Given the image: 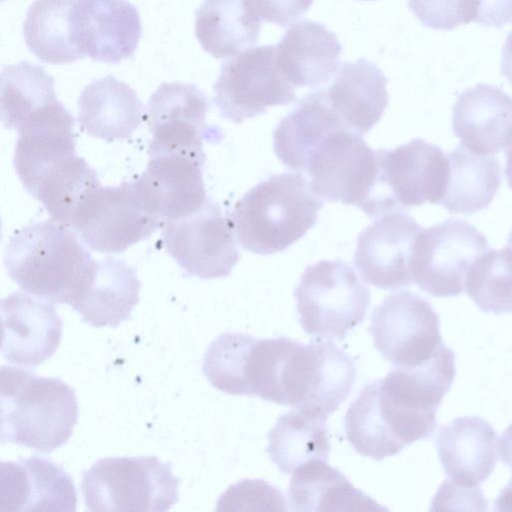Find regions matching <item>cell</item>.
Listing matches in <instances>:
<instances>
[{
  "instance_id": "cell-1",
  "label": "cell",
  "mask_w": 512,
  "mask_h": 512,
  "mask_svg": "<svg viewBox=\"0 0 512 512\" xmlns=\"http://www.w3.org/2000/svg\"><path fill=\"white\" fill-rule=\"evenodd\" d=\"M4 265L23 291L72 307L88 284L95 260L67 226L53 220L16 231L5 248Z\"/></svg>"
},
{
  "instance_id": "cell-2",
  "label": "cell",
  "mask_w": 512,
  "mask_h": 512,
  "mask_svg": "<svg viewBox=\"0 0 512 512\" xmlns=\"http://www.w3.org/2000/svg\"><path fill=\"white\" fill-rule=\"evenodd\" d=\"M2 443L42 453L64 445L78 420L74 390L58 378L11 366L0 370Z\"/></svg>"
},
{
  "instance_id": "cell-3",
  "label": "cell",
  "mask_w": 512,
  "mask_h": 512,
  "mask_svg": "<svg viewBox=\"0 0 512 512\" xmlns=\"http://www.w3.org/2000/svg\"><path fill=\"white\" fill-rule=\"evenodd\" d=\"M322 207L301 173L273 174L236 202L230 219L245 250L269 255L303 237Z\"/></svg>"
},
{
  "instance_id": "cell-4",
  "label": "cell",
  "mask_w": 512,
  "mask_h": 512,
  "mask_svg": "<svg viewBox=\"0 0 512 512\" xmlns=\"http://www.w3.org/2000/svg\"><path fill=\"white\" fill-rule=\"evenodd\" d=\"M179 483L156 456L107 457L83 472L81 488L89 511H168Z\"/></svg>"
},
{
  "instance_id": "cell-5",
  "label": "cell",
  "mask_w": 512,
  "mask_h": 512,
  "mask_svg": "<svg viewBox=\"0 0 512 512\" xmlns=\"http://www.w3.org/2000/svg\"><path fill=\"white\" fill-rule=\"evenodd\" d=\"M303 330L315 337L343 340L360 324L370 305V290L339 260L308 266L294 290Z\"/></svg>"
},
{
  "instance_id": "cell-6",
  "label": "cell",
  "mask_w": 512,
  "mask_h": 512,
  "mask_svg": "<svg viewBox=\"0 0 512 512\" xmlns=\"http://www.w3.org/2000/svg\"><path fill=\"white\" fill-rule=\"evenodd\" d=\"M354 360L330 340L294 341L280 376V403L324 419L350 394Z\"/></svg>"
},
{
  "instance_id": "cell-7",
  "label": "cell",
  "mask_w": 512,
  "mask_h": 512,
  "mask_svg": "<svg viewBox=\"0 0 512 512\" xmlns=\"http://www.w3.org/2000/svg\"><path fill=\"white\" fill-rule=\"evenodd\" d=\"M378 173L363 211L369 216L440 204L449 178L447 154L423 139H412L391 150H376Z\"/></svg>"
},
{
  "instance_id": "cell-8",
  "label": "cell",
  "mask_w": 512,
  "mask_h": 512,
  "mask_svg": "<svg viewBox=\"0 0 512 512\" xmlns=\"http://www.w3.org/2000/svg\"><path fill=\"white\" fill-rule=\"evenodd\" d=\"M162 221L151 210L138 182L97 186L74 210L69 227L92 250L121 253L152 234Z\"/></svg>"
},
{
  "instance_id": "cell-9",
  "label": "cell",
  "mask_w": 512,
  "mask_h": 512,
  "mask_svg": "<svg viewBox=\"0 0 512 512\" xmlns=\"http://www.w3.org/2000/svg\"><path fill=\"white\" fill-rule=\"evenodd\" d=\"M488 250L484 234L465 220L451 218L421 229L410 262L413 282L435 297L459 295L470 267Z\"/></svg>"
},
{
  "instance_id": "cell-10",
  "label": "cell",
  "mask_w": 512,
  "mask_h": 512,
  "mask_svg": "<svg viewBox=\"0 0 512 512\" xmlns=\"http://www.w3.org/2000/svg\"><path fill=\"white\" fill-rule=\"evenodd\" d=\"M304 172L319 198L355 205L363 210L378 173L376 151L359 134L338 127L314 146Z\"/></svg>"
},
{
  "instance_id": "cell-11",
  "label": "cell",
  "mask_w": 512,
  "mask_h": 512,
  "mask_svg": "<svg viewBox=\"0 0 512 512\" xmlns=\"http://www.w3.org/2000/svg\"><path fill=\"white\" fill-rule=\"evenodd\" d=\"M369 330L376 349L394 367L422 365L445 344L433 307L407 290L384 298L371 315Z\"/></svg>"
},
{
  "instance_id": "cell-12",
  "label": "cell",
  "mask_w": 512,
  "mask_h": 512,
  "mask_svg": "<svg viewBox=\"0 0 512 512\" xmlns=\"http://www.w3.org/2000/svg\"><path fill=\"white\" fill-rule=\"evenodd\" d=\"M276 45L249 48L225 61L214 85V103L220 115L234 123L266 112L270 106L296 100L275 59Z\"/></svg>"
},
{
  "instance_id": "cell-13",
  "label": "cell",
  "mask_w": 512,
  "mask_h": 512,
  "mask_svg": "<svg viewBox=\"0 0 512 512\" xmlns=\"http://www.w3.org/2000/svg\"><path fill=\"white\" fill-rule=\"evenodd\" d=\"M231 219L210 199L195 213L162 224L168 254L189 275L202 279L228 276L239 260Z\"/></svg>"
},
{
  "instance_id": "cell-14",
  "label": "cell",
  "mask_w": 512,
  "mask_h": 512,
  "mask_svg": "<svg viewBox=\"0 0 512 512\" xmlns=\"http://www.w3.org/2000/svg\"><path fill=\"white\" fill-rule=\"evenodd\" d=\"M207 110V97L194 84H161L150 97L144 114L152 135L149 154L205 156L203 139L218 134L205 122Z\"/></svg>"
},
{
  "instance_id": "cell-15",
  "label": "cell",
  "mask_w": 512,
  "mask_h": 512,
  "mask_svg": "<svg viewBox=\"0 0 512 512\" xmlns=\"http://www.w3.org/2000/svg\"><path fill=\"white\" fill-rule=\"evenodd\" d=\"M422 227L403 210L386 212L358 236L354 264L365 282L379 289L412 284L413 245Z\"/></svg>"
},
{
  "instance_id": "cell-16",
  "label": "cell",
  "mask_w": 512,
  "mask_h": 512,
  "mask_svg": "<svg viewBox=\"0 0 512 512\" xmlns=\"http://www.w3.org/2000/svg\"><path fill=\"white\" fill-rule=\"evenodd\" d=\"M142 35L137 8L128 0H78L73 37L81 55L117 64L134 55Z\"/></svg>"
},
{
  "instance_id": "cell-17",
  "label": "cell",
  "mask_w": 512,
  "mask_h": 512,
  "mask_svg": "<svg viewBox=\"0 0 512 512\" xmlns=\"http://www.w3.org/2000/svg\"><path fill=\"white\" fill-rule=\"evenodd\" d=\"M344 426L347 439L363 456L381 461L428 436L383 394L378 380L367 384L349 406Z\"/></svg>"
},
{
  "instance_id": "cell-18",
  "label": "cell",
  "mask_w": 512,
  "mask_h": 512,
  "mask_svg": "<svg viewBox=\"0 0 512 512\" xmlns=\"http://www.w3.org/2000/svg\"><path fill=\"white\" fill-rule=\"evenodd\" d=\"M1 354L15 365L32 367L57 350L62 320L54 306L43 299L15 292L1 300Z\"/></svg>"
},
{
  "instance_id": "cell-19",
  "label": "cell",
  "mask_w": 512,
  "mask_h": 512,
  "mask_svg": "<svg viewBox=\"0 0 512 512\" xmlns=\"http://www.w3.org/2000/svg\"><path fill=\"white\" fill-rule=\"evenodd\" d=\"M205 156L184 153L149 154L138 180L162 224L197 212L207 201L203 182Z\"/></svg>"
},
{
  "instance_id": "cell-20",
  "label": "cell",
  "mask_w": 512,
  "mask_h": 512,
  "mask_svg": "<svg viewBox=\"0 0 512 512\" xmlns=\"http://www.w3.org/2000/svg\"><path fill=\"white\" fill-rule=\"evenodd\" d=\"M77 494L55 462L32 456L0 464V511H75Z\"/></svg>"
},
{
  "instance_id": "cell-21",
  "label": "cell",
  "mask_w": 512,
  "mask_h": 512,
  "mask_svg": "<svg viewBox=\"0 0 512 512\" xmlns=\"http://www.w3.org/2000/svg\"><path fill=\"white\" fill-rule=\"evenodd\" d=\"M452 129L461 145L474 154L507 149L512 143V98L486 83L464 90L453 107Z\"/></svg>"
},
{
  "instance_id": "cell-22",
  "label": "cell",
  "mask_w": 512,
  "mask_h": 512,
  "mask_svg": "<svg viewBox=\"0 0 512 512\" xmlns=\"http://www.w3.org/2000/svg\"><path fill=\"white\" fill-rule=\"evenodd\" d=\"M498 438L492 426L477 416L458 417L443 426L436 438L442 467L451 482L478 487L493 472Z\"/></svg>"
},
{
  "instance_id": "cell-23",
  "label": "cell",
  "mask_w": 512,
  "mask_h": 512,
  "mask_svg": "<svg viewBox=\"0 0 512 512\" xmlns=\"http://www.w3.org/2000/svg\"><path fill=\"white\" fill-rule=\"evenodd\" d=\"M341 51L337 36L324 25L299 21L276 44V65L291 86L315 88L336 73Z\"/></svg>"
},
{
  "instance_id": "cell-24",
  "label": "cell",
  "mask_w": 512,
  "mask_h": 512,
  "mask_svg": "<svg viewBox=\"0 0 512 512\" xmlns=\"http://www.w3.org/2000/svg\"><path fill=\"white\" fill-rule=\"evenodd\" d=\"M386 84L376 64L359 58L342 63L332 83L322 89L344 126L361 136L379 122L388 105Z\"/></svg>"
},
{
  "instance_id": "cell-25",
  "label": "cell",
  "mask_w": 512,
  "mask_h": 512,
  "mask_svg": "<svg viewBox=\"0 0 512 512\" xmlns=\"http://www.w3.org/2000/svg\"><path fill=\"white\" fill-rule=\"evenodd\" d=\"M55 80L43 67L21 61L1 71V120L4 127L21 129L66 117L70 112L58 100Z\"/></svg>"
},
{
  "instance_id": "cell-26",
  "label": "cell",
  "mask_w": 512,
  "mask_h": 512,
  "mask_svg": "<svg viewBox=\"0 0 512 512\" xmlns=\"http://www.w3.org/2000/svg\"><path fill=\"white\" fill-rule=\"evenodd\" d=\"M78 110L82 129L105 141L129 138L143 116V105L134 89L111 75L92 81L82 90Z\"/></svg>"
},
{
  "instance_id": "cell-27",
  "label": "cell",
  "mask_w": 512,
  "mask_h": 512,
  "mask_svg": "<svg viewBox=\"0 0 512 512\" xmlns=\"http://www.w3.org/2000/svg\"><path fill=\"white\" fill-rule=\"evenodd\" d=\"M140 286L135 269L126 262L95 261L88 284L72 308L93 327H117L139 302Z\"/></svg>"
},
{
  "instance_id": "cell-28",
  "label": "cell",
  "mask_w": 512,
  "mask_h": 512,
  "mask_svg": "<svg viewBox=\"0 0 512 512\" xmlns=\"http://www.w3.org/2000/svg\"><path fill=\"white\" fill-rule=\"evenodd\" d=\"M325 460H311L292 474L288 489L290 510L317 511H379L386 510L356 488L337 468Z\"/></svg>"
},
{
  "instance_id": "cell-29",
  "label": "cell",
  "mask_w": 512,
  "mask_h": 512,
  "mask_svg": "<svg viewBox=\"0 0 512 512\" xmlns=\"http://www.w3.org/2000/svg\"><path fill=\"white\" fill-rule=\"evenodd\" d=\"M261 18L250 0H205L195 12V35L215 58H226L256 44Z\"/></svg>"
},
{
  "instance_id": "cell-30",
  "label": "cell",
  "mask_w": 512,
  "mask_h": 512,
  "mask_svg": "<svg viewBox=\"0 0 512 512\" xmlns=\"http://www.w3.org/2000/svg\"><path fill=\"white\" fill-rule=\"evenodd\" d=\"M338 127L345 126L329 106L323 89H319L301 99L281 119L273 133L275 154L291 170L303 172L314 146Z\"/></svg>"
},
{
  "instance_id": "cell-31",
  "label": "cell",
  "mask_w": 512,
  "mask_h": 512,
  "mask_svg": "<svg viewBox=\"0 0 512 512\" xmlns=\"http://www.w3.org/2000/svg\"><path fill=\"white\" fill-rule=\"evenodd\" d=\"M449 178L440 201L450 213L473 214L487 208L501 185L497 158L477 155L460 145L447 154Z\"/></svg>"
},
{
  "instance_id": "cell-32",
  "label": "cell",
  "mask_w": 512,
  "mask_h": 512,
  "mask_svg": "<svg viewBox=\"0 0 512 512\" xmlns=\"http://www.w3.org/2000/svg\"><path fill=\"white\" fill-rule=\"evenodd\" d=\"M78 0H35L27 10L23 37L42 62L68 64L83 58L73 37V9Z\"/></svg>"
},
{
  "instance_id": "cell-33",
  "label": "cell",
  "mask_w": 512,
  "mask_h": 512,
  "mask_svg": "<svg viewBox=\"0 0 512 512\" xmlns=\"http://www.w3.org/2000/svg\"><path fill=\"white\" fill-rule=\"evenodd\" d=\"M267 452L285 474H292L311 460L328 461L326 419L298 409L282 414L268 434Z\"/></svg>"
},
{
  "instance_id": "cell-34",
  "label": "cell",
  "mask_w": 512,
  "mask_h": 512,
  "mask_svg": "<svg viewBox=\"0 0 512 512\" xmlns=\"http://www.w3.org/2000/svg\"><path fill=\"white\" fill-rule=\"evenodd\" d=\"M99 185L96 171L75 152L50 164L27 191L55 221L69 227L76 207Z\"/></svg>"
},
{
  "instance_id": "cell-35",
  "label": "cell",
  "mask_w": 512,
  "mask_h": 512,
  "mask_svg": "<svg viewBox=\"0 0 512 512\" xmlns=\"http://www.w3.org/2000/svg\"><path fill=\"white\" fill-rule=\"evenodd\" d=\"M465 291L486 313L512 312V249H490L470 267Z\"/></svg>"
},
{
  "instance_id": "cell-36",
  "label": "cell",
  "mask_w": 512,
  "mask_h": 512,
  "mask_svg": "<svg viewBox=\"0 0 512 512\" xmlns=\"http://www.w3.org/2000/svg\"><path fill=\"white\" fill-rule=\"evenodd\" d=\"M408 4L424 26L452 30L470 22L498 28L512 0H409Z\"/></svg>"
},
{
  "instance_id": "cell-37",
  "label": "cell",
  "mask_w": 512,
  "mask_h": 512,
  "mask_svg": "<svg viewBox=\"0 0 512 512\" xmlns=\"http://www.w3.org/2000/svg\"><path fill=\"white\" fill-rule=\"evenodd\" d=\"M217 511H286L280 490L262 479H243L231 485L217 502Z\"/></svg>"
},
{
  "instance_id": "cell-38",
  "label": "cell",
  "mask_w": 512,
  "mask_h": 512,
  "mask_svg": "<svg viewBox=\"0 0 512 512\" xmlns=\"http://www.w3.org/2000/svg\"><path fill=\"white\" fill-rule=\"evenodd\" d=\"M314 0H250L253 9L266 22L286 26L303 15Z\"/></svg>"
},
{
  "instance_id": "cell-39",
  "label": "cell",
  "mask_w": 512,
  "mask_h": 512,
  "mask_svg": "<svg viewBox=\"0 0 512 512\" xmlns=\"http://www.w3.org/2000/svg\"><path fill=\"white\" fill-rule=\"evenodd\" d=\"M448 504H475L485 510L481 504L486 506V500L479 487H464L447 480L435 495L431 509H445Z\"/></svg>"
},
{
  "instance_id": "cell-40",
  "label": "cell",
  "mask_w": 512,
  "mask_h": 512,
  "mask_svg": "<svg viewBox=\"0 0 512 512\" xmlns=\"http://www.w3.org/2000/svg\"><path fill=\"white\" fill-rule=\"evenodd\" d=\"M501 73L512 84V31L508 34L503 46Z\"/></svg>"
},
{
  "instance_id": "cell-41",
  "label": "cell",
  "mask_w": 512,
  "mask_h": 512,
  "mask_svg": "<svg viewBox=\"0 0 512 512\" xmlns=\"http://www.w3.org/2000/svg\"><path fill=\"white\" fill-rule=\"evenodd\" d=\"M494 510L512 511V478L498 495Z\"/></svg>"
},
{
  "instance_id": "cell-42",
  "label": "cell",
  "mask_w": 512,
  "mask_h": 512,
  "mask_svg": "<svg viewBox=\"0 0 512 512\" xmlns=\"http://www.w3.org/2000/svg\"><path fill=\"white\" fill-rule=\"evenodd\" d=\"M505 153H506L505 175L507 178L508 185L512 189V143L506 149Z\"/></svg>"
},
{
  "instance_id": "cell-43",
  "label": "cell",
  "mask_w": 512,
  "mask_h": 512,
  "mask_svg": "<svg viewBox=\"0 0 512 512\" xmlns=\"http://www.w3.org/2000/svg\"><path fill=\"white\" fill-rule=\"evenodd\" d=\"M506 246H508L509 248H511V249H512V231H511V233H510V235H509V238H508V241H507V245H506Z\"/></svg>"
}]
</instances>
